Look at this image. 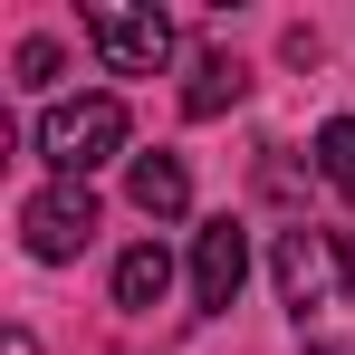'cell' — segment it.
Listing matches in <instances>:
<instances>
[{
    "label": "cell",
    "instance_id": "cell-8",
    "mask_svg": "<svg viewBox=\"0 0 355 355\" xmlns=\"http://www.w3.org/2000/svg\"><path fill=\"white\" fill-rule=\"evenodd\" d=\"M240 87H250V77H240V58H221V49H211V58L192 67V87H182V116H221V106H240Z\"/></svg>",
    "mask_w": 355,
    "mask_h": 355
},
{
    "label": "cell",
    "instance_id": "cell-7",
    "mask_svg": "<svg viewBox=\"0 0 355 355\" xmlns=\"http://www.w3.org/2000/svg\"><path fill=\"white\" fill-rule=\"evenodd\" d=\"M164 288H173V259H164V240H135V250L116 259V307H125V317H144Z\"/></svg>",
    "mask_w": 355,
    "mask_h": 355
},
{
    "label": "cell",
    "instance_id": "cell-2",
    "mask_svg": "<svg viewBox=\"0 0 355 355\" xmlns=\"http://www.w3.org/2000/svg\"><path fill=\"white\" fill-rule=\"evenodd\" d=\"M116 144H125V96H58V106L39 116V154H49L67 182H87Z\"/></svg>",
    "mask_w": 355,
    "mask_h": 355
},
{
    "label": "cell",
    "instance_id": "cell-6",
    "mask_svg": "<svg viewBox=\"0 0 355 355\" xmlns=\"http://www.w3.org/2000/svg\"><path fill=\"white\" fill-rule=\"evenodd\" d=\"M125 192H135V211H144V221H182V211H192V173H182L173 154H144Z\"/></svg>",
    "mask_w": 355,
    "mask_h": 355
},
{
    "label": "cell",
    "instance_id": "cell-1",
    "mask_svg": "<svg viewBox=\"0 0 355 355\" xmlns=\"http://www.w3.org/2000/svg\"><path fill=\"white\" fill-rule=\"evenodd\" d=\"M279 288L297 307V336L307 355H355V240L288 221L279 231Z\"/></svg>",
    "mask_w": 355,
    "mask_h": 355
},
{
    "label": "cell",
    "instance_id": "cell-3",
    "mask_svg": "<svg viewBox=\"0 0 355 355\" xmlns=\"http://www.w3.org/2000/svg\"><path fill=\"white\" fill-rule=\"evenodd\" d=\"M87 39H96V58L116 67V77H154V67L173 58V19L164 10H125V0H96L87 10Z\"/></svg>",
    "mask_w": 355,
    "mask_h": 355
},
{
    "label": "cell",
    "instance_id": "cell-4",
    "mask_svg": "<svg viewBox=\"0 0 355 355\" xmlns=\"http://www.w3.org/2000/svg\"><path fill=\"white\" fill-rule=\"evenodd\" d=\"M19 231H29V259H77V250L96 240V192H87V182L39 192V202L19 211Z\"/></svg>",
    "mask_w": 355,
    "mask_h": 355
},
{
    "label": "cell",
    "instance_id": "cell-9",
    "mask_svg": "<svg viewBox=\"0 0 355 355\" xmlns=\"http://www.w3.org/2000/svg\"><path fill=\"white\" fill-rule=\"evenodd\" d=\"M317 173H327V182L355 202V116H336L327 135H317Z\"/></svg>",
    "mask_w": 355,
    "mask_h": 355
},
{
    "label": "cell",
    "instance_id": "cell-11",
    "mask_svg": "<svg viewBox=\"0 0 355 355\" xmlns=\"http://www.w3.org/2000/svg\"><path fill=\"white\" fill-rule=\"evenodd\" d=\"M0 355H39V336H29V327H10V336H0Z\"/></svg>",
    "mask_w": 355,
    "mask_h": 355
},
{
    "label": "cell",
    "instance_id": "cell-10",
    "mask_svg": "<svg viewBox=\"0 0 355 355\" xmlns=\"http://www.w3.org/2000/svg\"><path fill=\"white\" fill-rule=\"evenodd\" d=\"M58 39H29V49H19V87H58Z\"/></svg>",
    "mask_w": 355,
    "mask_h": 355
},
{
    "label": "cell",
    "instance_id": "cell-5",
    "mask_svg": "<svg viewBox=\"0 0 355 355\" xmlns=\"http://www.w3.org/2000/svg\"><path fill=\"white\" fill-rule=\"evenodd\" d=\"M240 279H250V231L221 211L211 231L192 240V307H211V317H221V307L240 297Z\"/></svg>",
    "mask_w": 355,
    "mask_h": 355
}]
</instances>
